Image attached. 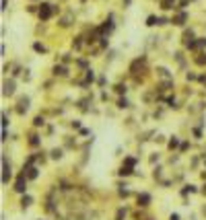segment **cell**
<instances>
[{
	"instance_id": "cell-1",
	"label": "cell",
	"mask_w": 206,
	"mask_h": 220,
	"mask_svg": "<svg viewBox=\"0 0 206 220\" xmlns=\"http://www.w3.org/2000/svg\"><path fill=\"white\" fill-rule=\"evenodd\" d=\"M41 6H43V8L39 10V17H41V19H49V14H52L49 6H52V4H41Z\"/></svg>"
},
{
	"instance_id": "cell-2",
	"label": "cell",
	"mask_w": 206,
	"mask_h": 220,
	"mask_svg": "<svg viewBox=\"0 0 206 220\" xmlns=\"http://www.w3.org/2000/svg\"><path fill=\"white\" fill-rule=\"evenodd\" d=\"M148 202H151V195L148 193H140L138 195V204L140 206H148Z\"/></svg>"
},
{
	"instance_id": "cell-3",
	"label": "cell",
	"mask_w": 206,
	"mask_h": 220,
	"mask_svg": "<svg viewBox=\"0 0 206 220\" xmlns=\"http://www.w3.org/2000/svg\"><path fill=\"white\" fill-rule=\"evenodd\" d=\"M12 90H15V82L12 80L4 82V95H12Z\"/></svg>"
},
{
	"instance_id": "cell-4",
	"label": "cell",
	"mask_w": 206,
	"mask_h": 220,
	"mask_svg": "<svg viewBox=\"0 0 206 220\" xmlns=\"http://www.w3.org/2000/svg\"><path fill=\"white\" fill-rule=\"evenodd\" d=\"M19 105H21V107H19V111H21V113H23V111H27V107H29V99H27V97H25V99H21V103H19Z\"/></svg>"
},
{
	"instance_id": "cell-5",
	"label": "cell",
	"mask_w": 206,
	"mask_h": 220,
	"mask_svg": "<svg viewBox=\"0 0 206 220\" xmlns=\"http://www.w3.org/2000/svg\"><path fill=\"white\" fill-rule=\"evenodd\" d=\"M15 189H17V191H21V193H23V191L27 189V187H25V181H23V177H21V179L17 181V187H15Z\"/></svg>"
},
{
	"instance_id": "cell-6",
	"label": "cell",
	"mask_w": 206,
	"mask_h": 220,
	"mask_svg": "<svg viewBox=\"0 0 206 220\" xmlns=\"http://www.w3.org/2000/svg\"><path fill=\"white\" fill-rule=\"evenodd\" d=\"M159 21H157V17H148V21H146V25L148 27H153V25H157Z\"/></svg>"
},
{
	"instance_id": "cell-7",
	"label": "cell",
	"mask_w": 206,
	"mask_h": 220,
	"mask_svg": "<svg viewBox=\"0 0 206 220\" xmlns=\"http://www.w3.org/2000/svg\"><path fill=\"white\" fill-rule=\"evenodd\" d=\"M21 204H23V208H27V206H29V204H31V198H29V195H25V198H23V202H21Z\"/></svg>"
},
{
	"instance_id": "cell-8",
	"label": "cell",
	"mask_w": 206,
	"mask_h": 220,
	"mask_svg": "<svg viewBox=\"0 0 206 220\" xmlns=\"http://www.w3.org/2000/svg\"><path fill=\"white\" fill-rule=\"evenodd\" d=\"M161 4H163V8H171V4H173V0H163Z\"/></svg>"
},
{
	"instance_id": "cell-9",
	"label": "cell",
	"mask_w": 206,
	"mask_h": 220,
	"mask_svg": "<svg viewBox=\"0 0 206 220\" xmlns=\"http://www.w3.org/2000/svg\"><path fill=\"white\" fill-rule=\"evenodd\" d=\"M52 156H54V158H60V156H62V150H52Z\"/></svg>"
},
{
	"instance_id": "cell-10",
	"label": "cell",
	"mask_w": 206,
	"mask_h": 220,
	"mask_svg": "<svg viewBox=\"0 0 206 220\" xmlns=\"http://www.w3.org/2000/svg\"><path fill=\"white\" fill-rule=\"evenodd\" d=\"M120 107H128V101L126 99H120Z\"/></svg>"
},
{
	"instance_id": "cell-11",
	"label": "cell",
	"mask_w": 206,
	"mask_h": 220,
	"mask_svg": "<svg viewBox=\"0 0 206 220\" xmlns=\"http://www.w3.org/2000/svg\"><path fill=\"white\" fill-rule=\"evenodd\" d=\"M169 220H179V216H177V214H171V216H169Z\"/></svg>"
}]
</instances>
